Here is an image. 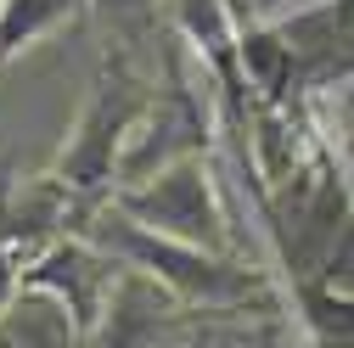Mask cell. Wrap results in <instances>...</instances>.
<instances>
[{
  "mask_svg": "<svg viewBox=\"0 0 354 348\" xmlns=\"http://www.w3.org/2000/svg\"><path fill=\"white\" fill-rule=\"evenodd\" d=\"M180 320V298L169 287H158L147 270H124L107 315L96 326V348H158V337Z\"/></svg>",
  "mask_w": 354,
  "mask_h": 348,
  "instance_id": "7",
  "label": "cell"
},
{
  "mask_svg": "<svg viewBox=\"0 0 354 348\" xmlns=\"http://www.w3.org/2000/svg\"><path fill=\"white\" fill-rule=\"evenodd\" d=\"M84 6H91V17L107 28V46L136 57V62H141L147 46H163V34H169L163 0H84Z\"/></svg>",
  "mask_w": 354,
  "mask_h": 348,
  "instance_id": "10",
  "label": "cell"
},
{
  "mask_svg": "<svg viewBox=\"0 0 354 348\" xmlns=\"http://www.w3.org/2000/svg\"><path fill=\"white\" fill-rule=\"evenodd\" d=\"M158 96V84L152 73L136 62V57H124L107 46L102 68H96V84H91V96H84L73 129H68V141L51 163L57 180H68L79 191V202H107L118 191V157H124V141H129V129H136V118L147 113V102Z\"/></svg>",
  "mask_w": 354,
  "mask_h": 348,
  "instance_id": "1",
  "label": "cell"
},
{
  "mask_svg": "<svg viewBox=\"0 0 354 348\" xmlns=\"http://www.w3.org/2000/svg\"><path fill=\"white\" fill-rule=\"evenodd\" d=\"M84 213H91V202H79V191L68 180H57L51 168L23 186H0V247L17 258V270H28L62 236H79Z\"/></svg>",
  "mask_w": 354,
  "mask_h": 348,
  "instance_id": "5",
  "label": "cell"
},
{
  "mask_svg": "<svg viewBox=\"0 0 354 348\" xmlns=\"http://www.w3.org/2000/svg\"><path fill=\"white\" fill-rule=\"evenodd\" d=\"M79 12H91L84 0H0V68L34 51L39 39L68 28Z\"/></svg>",
  "mask_w": 354,
  "mask_h": 348,
  "instance_id": "9",
  "label": "cell"
},
{
  "mask_svg": "<svg viewBox=\"0 0 354 348\" xmlns=\"http://www.w3.org/2000/svg\"><path fill=\"white\" fill-rule=\"evenodd\" d=\"M113 202H118L136 225H147V231H158V236L192 242V247H208V253H231V247H236L231 213H225V202H219V186H214L208 157H186V163L152 174L147 186L113 191Z\"/></svg>",
  "mask_w": 354,
  "mask_h": 348,
  "instance_id": "3",
  "label": "cell"
},
{
  "mask_svg": "<svg viewBox=\"0 0 354 348\" xmlns=\"http://www.w3.org/2000/svg\"><path fill=\"white\" fill-rule=\"evenodd\" d=\"M79 236H91L107 253H118L129 270H147L158 287H169L180 303H248L259 292V276L248 264H236L231 253H208V247H192V242L158 236V231L136 225L113 197L84 213Z\"/></svg>",
  "mask_w": 354,
  "mask_h": 348,
  "instance_id": "2",
  "label": "cell"
},
{
  "mask_svg": "<svg viewBox=\"0 0 354 348\" xmlns=\"http://www.w3.org/2000/svg\"><path fill=\"white\" fill-rule=\"evenodd\" d=\"M17 287H23V270H17V258L0 247V315H6V303L17 298Z\"/></svg>",
  "mask_w": 354,
  "mask_h": 348,
  "instance_id": "11",
  "label": "cell"
},
{
  "mask_svg": "<svg viewBox=\"0 0 354 348\" xmlns=\"http://www.w3.org/2000/svg\"><path fill=\"white\" fill-rule=\"evenodd\" d=\"M124 270H129V264H124L118 253H107L102 242H91V236H62L46 258H34V264L23 270V281L57 292L68 309H73L84 342H91L96 326H102V315H107V303H113V292H118V281H124Z\"/></svg>",
  "mask_w": 354,
  "mask_h": 348,
  "instance_id": "6",
  "label": "cell"
},
{
  "mask_svg": "<svg viewBox=\"0 0 354 348\" xmlns=\"http://www.w3.org/2000/svg\"><path fill=\"white\" fill-rule=\"evenodd\" d=\"M208 152V118H203V102L197 90H186V79H169L163 90L147 102V113L136 118L124 141V157H118V191L129 186H147L152 174L186 163V157H203Z\"/></svg>",
  "mask_w": 354,
  "mask_h": 348,
  "instance_id": "4",
  "label": "cell"
},
{
  "mask_svg": "<svg viewBox=\"0 0 354 348\" xmlns=\"http://www.w3.org/2000/svg\"><path fill=\"white\" fill-rule=\"evenodd\" d=\"M84 331L73 320V309L46 292V287H17V298L6 303V315H0V348H79Z\"/></svg>",
  "mask_w": 354,
  "mask_h": 348,
  "instance_id": "8",
  "label": "cell"
}]
</instances>
